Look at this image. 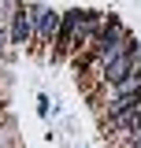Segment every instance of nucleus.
I'll list each match as a JSON object with an SVG mask.
<instances>
[{
  "label": "nucleus",
  "mask_w": 141,
  "mask_h": 148,
  "mask_svg": "<svg viewBox=\"0 0 141 148\" xmlns=\"http://www.w3.org/2000/svg\"><path fill=\"white\" fill-rule=\"evenodd\" d=\"M8 34H11V48H26L34 45V15H30V4H19L11 18H8Z\"/></svg>",
  "instance_id": "2"
},
{
  "label": "nucleus",
  "mask_w": 141,
  "mask_h": 148,
  "mask_svg": "<svg viewBox=\"0 0 141 148\" xmlns=\"http://www.w3.org/2000/svg\"><path fill=\"white\" fill-rule=\"evenodd\" d=\"M0 148H4V137H0Z\"/></svg>",
  "instance_id": "6"
},
{
  "label": "nucleus",
  "mask_w": 141,
  "mask_h": 148,
  "mask_svg": "<svg viewBox=\"0 0 141 148\" xmlns=\"http://www.w3.org/2000/svg\"><path fill=\"white\" fill-rule=\"evenodd\" d=\"M134 71H138V52H123V56H115V59L104 67L100 82H123L126 74H134Z\"/></svg>",
  "instance_id": "3"
},
{
  "label": "nucleus",
  "mask_w": 141,
  "mask_h": 148,
  "mask_svg": "<svg viewBox=\"0 0 141 148\" xmlns=\"http://www.w3.org/2000/svg\"><path fill=\"white\" fill-rule=\"evenodd\" d=\"M100 122H104V130H108V133H119V130H134V126H141V104H134V108L119 111V115H104Z\"/></svg>",
  "instance_id": "4"
},
{
  "label": "nucleus",
  "mask_w": 141,
  "mask_h": 148,
  "mask_svg": "<svg viewBox=\"0 0 141 148\" xmlns=\"http://www.w3.org/2000/svg\"><path fill=\"white\" fill-rule=\"evenodd\" d=\"M37 115H45V119L52 115V100L48 96H37Z\"/></svg>",
  "instance_id": "5"
},
{
  "label": "nucleus",
  "mask_w": 141,
  "mask_h": 148,
  "mask_svg": "<svg viewBox=\"0 0 141 148\" xmlns=\"http://www.w3.org/2000/svg\"><path fill=\"white\" fill-rule=\"evenodd\" d=\"M30 15H34V48H48L52 52V41L59 34L63 15L52 11V8H45V4H30Z\"/></svg>",
  "instance_id": "1"
},
{
  "label": "nucleus",
  "mask_w": 141,
  "mask_h": 148,
  "mask_svg": "<svg viewBox=\"0 0 141 148\" xmlns=\"http://www.w3.org/2000/svg\"><path fill=\"white\" fill-rule=\"evenodd\" d=\"M0 71H4V63H0Z\"/></svg>",
  "instance_id": "7"
}]
</instances>
